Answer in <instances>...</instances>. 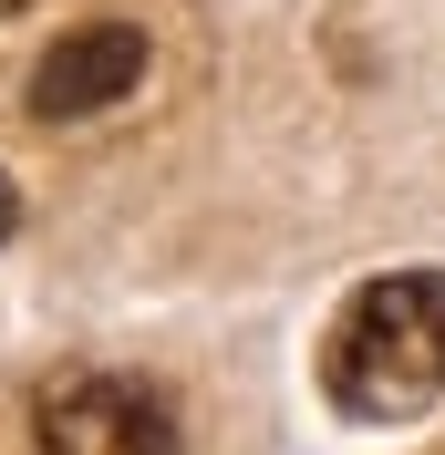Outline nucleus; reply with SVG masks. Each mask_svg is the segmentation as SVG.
<instances>
[{"mask_svg":"<svg viewBox=\"0 0 445 455\" xmlns=\"http://www.w3.org/2000/svg\"><path fill=\"white\" fill-rule=\"evenodd\" d=\"M31 445L42 455H176V403L145 372L73 363L31 394Z\"/></svg>","mask_w":445,"mask_h":455,"instance_id":"2","label":"nucleus"},{"mask_svg":"<svg viewBox=\"0 0 445 455\" xmlns=\"http://www.w3.org/2000/svg\"><path fill=\"white\" fill-rule=\"evenodd\" d=\"M11 228H21V197H11V176H0V238H11Z\"/></svg>","mask_w":445,"mask_h":455,"instance_id":"4","label":"nucleus"},{"mask_svg":"<svg viewBox=\"0 0 445 455\" xmlns=\"http://www.w3.org/2000/svg\"><path fill=\"white\" fill-rule=\"evenodd\" d=\"M321 394L352 425H415L445 403V269H384L321 341Z\"/></svg>","mask_w":445,"mask_h":455,"instance_id":"1","label":"nucleus"},{"mask_svg":"<svg viewBox=\"0 0 445 455\" xmlns=\"http://www.w3.org/2000/svg\"><path fill=\"white\" fill-rule=\"evenodd\" d=\"M145 62H156V42H145V21H84L62 31L53 52L31 62V114L42 124H93V114H114L125 93L145 84Z\"/></svg>","mask_w":445,"mask_h":455,"instance_id":"3","label":"nucleus"}]
</instances>
